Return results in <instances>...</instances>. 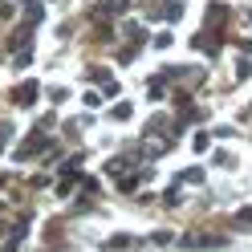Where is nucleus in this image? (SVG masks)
<instances>
[{"mask_svg": "<svg viewBox=\"0 0 252 252\" xmlns=\"http://www.w3.org/2000/svg\"><path fill=\"white\" fill-rule=\"evenodd\" d=\"M37 94H41L37 82H25V86L17 90V106H33V102H37Z\"/></svg>", "mask_w": 252, "mask_h": 252, "instance_id": "f257e3e1", "label": "nucleus"}, {"mask_svg": "<svg viewBox=\"0 0 252 252\" xmlns=\"http://www.w3.org/2000/svg\"><path fill=\"white\" fill-rule=\"evenodd\" d=\"M130 114H134L130 102H118V106H114V118H130Z\"/></svg>", "mask_w": 252, "mask_h": 252, "instance_id": "f03ea898", "label": "nucleus"}, {"mask_svg": "<svg viewBox=\"0 0 252 252\" xmlns=\"http://www.w3.org/2000/svg\"><path fill=\"white\" fill-rule=\"evenodd\" d=\"M208 143H212L208 134H195V138H191V147H195V151H208Z\"/></svg>", "mask_w": 252, "mask_h": 252, "instance_id": "7ed1b4c3", "label": "nucleus"}, {"mask_svg": "<svg viewBox=\"0 0 252 252\" xmlns=\"http://www.w3.org/2000/svg\"><path fill=\"white\" fill-rule=\"evenodd\" d=\"M236 224H252V208H244V212H236Z\"/></svg>", "mask_w": 252, "mask_h": 252, "instance_id": "20e7f679", "label": "nucleus"}, {"mask_svg": "<svg viewBox=\"0 0 252 252\" xmlns=\"http://www.w3.org/2000/svg\"><path fill=\"white\" fill-rule=\"evenodd\" d=\"M8 138H12V126L4 122V126H0V147H4V143H8Z\"/></svg>", "mask_w": 252, "mask_h": 252, "instance_id": "39448f33", "label": "nucleus"}]
</instances>
